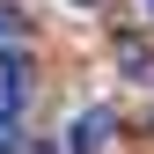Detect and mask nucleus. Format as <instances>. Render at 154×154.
Instances as JSON below:
<instances>
[{
	"label": "nucleus",
	"instance_id": "obj_6",
	"mask_svg": "<svg viewBox=\"0 0 154 154\" xmlns=\"http://www.w3.org/2000/svg\"><path fill=\"white\" fill-rule=\"evenodd\" d=\"M73 8H95V0H73Z\"/></svg>",
	"mask_w": 154,
	"mask_h": 154
},
{
	"label": "nucleus",
	"instance_id": "obj_3",
	"mask_svg": "<svg viewBox=\"0 0 154 154\" xmlns=\"http://www.w3.org/2000/svg\"><path fill=\"white\" fill-rule=\"evenodd\" d=\"M118 66L132 73V81H154V51L140 44V37H118Z\"/></svg>",
	"mask_w": 154,
	"mask_h": 154
},
{
	"label": "nucleus",
	"instance_id": "obj_4",
	"mask_svg": "<svg viewBox=\"0 0 154 154\" xmlns=\"http://www.w3.org/2000/svg\"><path fill=\"white\" fill-rule=\"evenodd\" d=\"M0 154H22V118L15 110H0Z\"/></svg>",
	"mask_w": 154,
	"mask_h": 154
},
{
	"label": "nucleus",
	"instance_id": "obj_1",
	"mask_svg": "<svg viewBox=\"0 0 154 154\" xmlns=\"http://www.w3.org/2000/svg\"><path fill=\"white\" fill-rule=\"evenodd\" d=\"M110 132H118V118L95 103V110H81V118H73V132H66V154H103V147H110Z\"/></svg>",
	"mask_w": 154,
	"mask_h": 154
},
{
	"label": "nucleus",
	"instance_id": "obj_5",
	"mask_svg": "<svg viewBox=\"0 0 154 154\" xmlns=\"http://www.w3.org/2000/svg\"><path fill=\"white\" fill-rule=\"evenodd\" d=\"M15 29H22V15H15V8H8V0H0V44H8V37H15Z\"/></svg>",
	"mask_w": 154,
	"mask_h": 154
},
{
	"label": "nucleus",
	"instance_id": "obj_2",
	"mask_svg": "<svg viewBox=\"0 0 154 154\" xmlns=\"http://www.w3.org/2000/svg\"><path fill=\"white\" fill-rule=\"evenodd\" d=\"M29 95V59L22 51H0V110H15Z\"/></svg>",
	"mask_w": 154,
	"mask_h": 154
}]
</instances>
